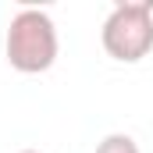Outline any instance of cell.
Wrapping results in <instances>:
<instances>
[{
	"instance_id": "obj_1",
	"label": "cell",
	"mask_w": 153,
	"mask_h": 153,
	"mask_svg": "<svg viewBox=\"0 0 153 153\" xmlns=\"http://www.w3.org/2000/svg\"><path fill=\"white\" fill-rule=\"evenodd\" d=\"M4 53H7V64L22 75L50 71L53 61H57V25H53V18L39 7H22L7 25Z\"/></svg>"
},
{
	"instance_id": "obj_2",
	"label": "cell",
	"mask_w": 153,
	"mask_h": 153,
	"mask_svg": "<svg viewBox=\"0 0 153 153\" xmlns=\"http://www.w3.org/2000/svg\"><path fill=\"white\" fill-rule=\"evenodd\" d=\"M103 50L121 61V64H135L153 50V4L150 0H125L107 14L103 29H100Z\"/></svg>"
},
{
	"instance_id": "obj_3",
	"label": "cell",
	"mask_w": 153,
	"mask_h": 153,
	"mask_svg": "<svg viewBox=\"0 0 153 153\" xmlns=\"http://www.w3.org/2000/svg\"><path fill=\"white\" fill-rule=\"evenodd\" d=\"M96 153H139V143L132 135H125V132H111V135L100 139Z\"/></svg>"
},
{
	"instance_id": "obj_4",
	"label": "cell",
	"mask_w": 153,
	"mask_h": 153,
	"mask_svg": "<svg viewBox=\"0 0 153 153\" xmlns=\"http://www.w3.org/2000/svg\"><path fill=\"white\" fill-rule=\"evenodd\" d=\"M22 153H39V150H22Z\"/></svg>"
}]
</instances>
